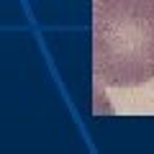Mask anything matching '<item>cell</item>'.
Segmentation results:
<instances>
[{"label": "cell", "instance_id": "1", "mask_svg": "<svg viewBox=\"0 0 154 154\" xmlns=\"http://www.w3.org/2000/svg\"><path fill=\"white\" fill-rule=\"evenodd\" d=\"M93 72L116 88L154 77V0L93 3Z\"/></svg>", "mask_w": 154, "mask_h": 154}]
</instances>
